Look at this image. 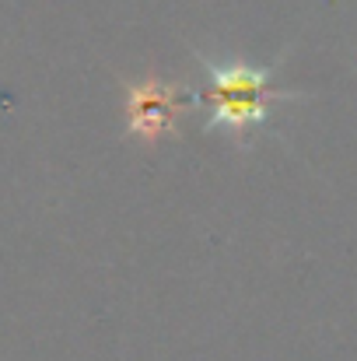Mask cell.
<instances>
[{
	"label": "cell",
	"instance_id": "6da1fadb",
	"mask_svg": "<svg viewBox=\"0 0 357 361\" xmlns=\"http://www.w3.org/2000/svg\"><path fill=\"white\" fill-rule=\"evenodd\" d=\"M203 67L211 74L207 130H225L245 140L252 130L266 126L273 102L298 99V92H277L270 85V71L249 63H203Z\"/></svg>",
	"mask_w": 357,
	"mask_h": 361
},
{
	"label": "cell",
	"instance_id": "7a4b0ae2",
	"mask_svg": "<svg viewBox=\"0 0 357 361\" xmlns=\"http://www.w3.org/2000/svg\"><path fill=\"white\" fill-rule=\"evenodd\" d=\"M182 109H189V102H186V95L175 85L144 78V81L126 88L130 133H137L140 140H158V137L172 133V126H175Z\"/></svg>",
	"mask_w": 357,
	"mask_h": 361
}]
</instances>
